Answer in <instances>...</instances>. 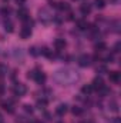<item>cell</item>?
<instances>
[{
    "label": "cell",
    "instance_id": "obj_1",
    "mask_svg": "<svg viewBox=\"0 0 121 123\" xmlns=\"http://www.w3.org/2000/svg\"><path fill=\"white\" fill-rule=\"evenodd\" d=\"M80 79V74L77 70L66 67V69H60L54 73V80L57 83H60L61 86H71L74 85L77 80Z\"/></svg>",
    "mask_w": 121,
    "mask_h": 123
},
{
    "label": "cell",
    "instance_id": "obj_2",
    "mask_svg": "<svg viewBox=\"0 0 121 123\" xmlns=\"http://www.w3.org/2000/svg\"><path fill=\"white\" fill-rule=\"evenodd\" d=\"M27 77H29V79H33L37 85H43V83L46 82V74H44L41 70H38V69H36V70H33V72H29Z\"/></svg>",
    "mask_w": 121,
    "mask_h": 123
},
{
    "label": "cell",
    "instance_id": "obj_3",
    "mask_svg": "<svg viewBox=\"0 0 121 123\" xmlns=\"http://www.w3.org/2000/svg\"><path fill=\"white\" fill-rule=\"evenodd\" d=\"M38 20L43 25H50L53 22V14L49 9H40L38 10Z\"/></svg>",
    "mask_w": 121,
    "mask_h": 123
},
{
    "label": "cell",
    "instance_id": "obj_4",
    "mask_svg": "<svg viewBox=\"0 0 121 123\" xmlns=\"http://www.w3.org/2000/svg\"><path fill=\"white\" fill-rule=\"evenodd\" d=\"M31 26H33L31 19L27 20V22H24V25H23V27H22V30H20V37H22V39H29L31 36Z\"/></svg>",
    "mask_w": 121,
    "mask_h": 123
},
{
    "label": "cell",
    "instance_id": "obj_5",
    "mask_svg": "<svg viewBox=\"0 0 121 123\" xmlns=\"http://www.w3.org/2000/svg\"><path fill=\"white\" fill-rule=\"evenodd\" d=\"M27 92V87L23 85V83H16L14 85V87H13V93H14V96H24Z\"/></svg>",
    "mask_w": 121,
    "mask_h": 123
},
{
    "label": "cell",
    "instance_id": "obj_6",
    "mask_svg": "<svg viewBox=\"0 0 121 123\" xmlns=\"http://www.w3.org/2000/svg\"><path fill=\"white\" fill-rule=\"evenodd\" d=\"M17 17L24 23V22H27V20H30V16H29V10L26 9V7H20L19 10H17Z\"/></svg>",
    "mask_w": 121,
    "mask_h": 123
},
{
    "label": "cell",
    "instance_id": "obj_7",
    "mask_svg": "<svg viewBox=\"0 0 121 123\" xmlns=\"http://www.w3.org/2000/svg\"><path fill=\"white\" fill-rule=\"evenodd\" d=\"M78 64L81 66V67H87V66H90L91 64V57L88 55H81L80 57H78Z\"/></svg>",
    "mask_w": 121,
    "mask_h": 123
},
{
    "label": "cell",
    "instance_id": "obj_8",
    "mask_svg": "<svg viewBox=\"0 0 121 123\" xmlns=\"http://www.w3.org/2000/svg\"><path fill=\"white\" fill-rule=\"evenodd\" d=\"M91 86H93L94 90H98V89H101V87L105 86V85H104V80H103L101 77H95V79L93 80V85H91Z\"/></svg>",
    "mask_w": 121,
    "mask_h": 123
},
{
    "label": "cell",
    "instance_id": "obj_9",
    "mask_svg": "<svg viewBox=\"0 0 121 123\" xmlns=\"http://www.w3.org/2000/svg\"><path fill=\"white\" fill-rule=\"evenodd\" d=\"M108 74H110V80H111L113 83H120L121 73H118V72H110Z\"/></svg>",
    "mask_w": 121,
    "mask_h": 123
},
{
    "label": "cell",
    "instance_id": "obj_10",
    "mask_svg": "<svg viewBox=\"0 0 121 123\" xmlns=\"http://www.w3.org/2000/svg\"><path fill=\"white\" fill-rule=\"evenodd\" d=\"M1 107H3L7 113H13V112H14V109H13V102H11V100L3 102V103H1Z\"/></svg>",
    "mask_w": 121,
    "mask_h": 123
},
{
    "label": "cell",
    "instance_id": "obj_11",
    "mask_svg": "<svg viewBox=\"0 0 121 123\" xmlns=\"http://www.w3.org/2000/svg\"><path fill=\"white\" fill-rule=\"evenodd\" d=\"M66 46H67V43H66L64 39H56V40H54V47H56L57 50H63Z\"/></svg>",
    "mask_w": 121,
    "mask_h": 123
},
{
    "label": "cell",
    "instance_id": "obj_12",
    "mask_svg": "<svg viewBox=\"0 0 121 123\" xmlns=\"http://www.w3.org/2000/svg\"><path fill=\"white\" fill-rule=\"evenodd\" d=\"M67 107H68V106H67L66 103L59 105V106H57V109H56V113H57L59 116H64V115L67 113Z\"/></svg>",
    "mask_w": 121,
    "mask_h": 123
},
{
    "label": "cell",
    "instance_id": "obj_13",
    "mask_svg": "<svg viewBox=\"0 0 121 123\" xmlns=\"http://www.w3.org/2000/svg\"><path fill=\"white\" fill-rule=\"evenodd\" d=\"M80 12H81L84 16L90 14V13H91V6L88 4V3H84V4H81V7H80Z\"/></svg>",
    "mask_w": 121,
    "mask_h": 123
},
{
    "label": "cell",
    "instance_id": "obj_14",
    "mask_svg": "<svg viewBox=\"0 0 121 123\" xmlns=\"http://www.w3.org/2000/svg\"><path fill=\"white\" fill-rule=\"evenodd\" d=\"M56 9H59L61 12H68L70 10V4L66 3V1H60V3H57V7Z\"/></svg>",
    "mask_w": 121,
    "mask_h": 123
},
{
    "label": "cell",
    "instance_id": "obj_15",
    "mask_svg": "<svg viewBox=\"0 0 121 123\" xmlns=\"http://www.w3.org/2000/svg\"><path fill=\"white\" fill-rule=\"evenodd\" d=\"M94 49H95L97 52H101V50H105V49H107V44H105V42H97V43L94 44Z\"/></svg>",
    "mask_w": 121,
    "mask_h": 123
},
{
    "label": "cell",
    "instance_id": "obj_16",
    "mask_svg": "<svg viewBox=\"0 0 121 123\" xmlns=\"http://www.w3.org/2000/svg\"><path fill=\"white\" fill-rule=\"evenodd\" d=\"M97 92H98V94H100L101 97H104V96H108V94H110V92H111V90H110V89H108L107 86H103V87H101V89H98Z\"/></svg>",
    "mask_w": 121,
    "mask_h": 123
},
{
    "label": "cell",
    "instance_id": "obj_17",
    "mask_svg": "<svg viewBox=\"0 0 121 123\" xmlns=\"http://www.w3.org/2000/svg\"><path fill=\"white\" fill-rule=\"evenodd\" d=\"M4 30L7 31V33H11V31L14 30V26H13V23L10 20H6L4 22Z\"/></svg>",
    "mask_w": 121,
    "mask_h": 123
},
{
    "label": "cell",
    "instance_id": "obj_18",
    "mask_svg": "<svg viewBox=\"0 0 121 123\" xmlns=\"http://www.w3.org/2000/svg\"><path fill=\"white\" fill-rule=\"evenodd\" d=\"M77 27H78L80 30H87L88 23H87L86 20H77Z\"/></svg>",
    "mask_w": 121,
    "mask_h": 123
},
{
    "label": "cell",
    "instance_id": "obj_19",
    "mask_svg": "<svg viewBox=\"0 0 121 123\" xmlns=\"http://www.w3.org/2000/svg\"><path fill=\"white\" fill-rule=\"evenodd\" d=\"M108 109H110L111 112H118V103H117L116 100H111V102L108 103Z\"/></svg>",
    "mask_w": 121,
    "mask_h": 123
},
{
    "label": "cell",
    "instance_id": "obj_20",
    "mask_svg": "<svg viewBox=\"0 0 121 123\" xmlns=\"http://www.w3.org/2000/svg\"><path fill=\"white\" fill-rule=\"evenodd\" d=\"M7 72H9L7 66H6V64H3V63H0V77L7 76Z\"/></svg>",
    "mask_w": 121,
    "mask_h": 123
},
{
    "label": "cell",
    "instance_id": "obj_21",
    "mask_svg": "<svg viewBox=\"0 0 121 123\" xmlns=\"http://www.w3.org/2000/svg\"><path fill=\"white\" fill-rule=\"evenodd\" d=\"M93 90H94V89H93V86H91V85H86V86H83V87H81V92L84 93V94H91Z\"/></svg>",
    "mask_w": 121,
    "mask_h": 123
},
{
    "label": "cell",
    "instance_id": "obj_22",
    "mask_svg": "<svg viewBox=\"0 0 121 123\" xmlns=\"http://www.w3.org/2000/svg\"><path fill=\"white\" fill-rule=\"evenodd\" d=\"M71 112H73V115H76V116H80V115L83 113V109H81L80 106H74V107L71 109Z\"/></svg>",
    "mask_w": 121,
    "mask_h": 123
},
{
    "label": "cell",
    "instance_id": "obj_23",
    "mask_svg": "<svg viewBox=\"0 0 121 123\" xmlns=\"http://www.w3.org/2000/svg\"><path fill=\"white\" fill-rule=\"evenodd\" d=\"M101 60L104 62V63H113V62H114V56H113V55H107V56L101 57Z\"/></svg>",
    "mask_w": 121,
    "mask_h": 123
},
{
    "label": "cell",
    "instance_id": "obj_24",
    "mask_svg": "<svg viewBox=\"0 0 121 123\" xmlns=\"http://www.w3.org/2000/svg\"><path fill=\"white\" fill-rule=\"evenodd\" d=\"M94 4L97 9H103L105 6V0H94Z\"/></svg>",
    "mask_w": 121,
    "mask_h": 123
},
{
    "label": "cell",
    "instance_id": "obj_25",
    "mask_svg": "<svg viewBox=\"0 0 121 123\" xmlns=\"http://www.w3.org/2000/svg\"><path fill=\"white\" fill-rule=\"evenodd\" d=\"M46 105H47V99H38V100H37V106H38V109L44 107Z\"/></svg>",
    "mask_w": 121,
    "mask_h": 123
},
{
    "label": "cell",
    "instance_id": "obj_26",
    "mask_svg": "<svg viewBox=\"0 0 121 123\" xmlns=\"http://www.w3.org/2000/svg\"><path fill=\"white\" fill-rule=\"evenodd\" d=\"M10 13H11V9H10V7H3V9H1V14H3V16H7V14H10Z\"/></svg>",
    "mask_w": 121,
    "mask_h": 123
},
{
    "label": "cell",
    "instance_id": "obj_27",
    "mask_svg": "<svg viewBox=\"0 0 121 123\" xmlns=\"http://www.w3.org/2000/svg\"><path fill=\"white\" fill-rule=\"evenodd\" d=\"M23 107H24V112H27V113H33V112H34V109H33V107H31L30 105H24V106H23Z\"/></svg>",
    "mask_w": 121,
    "mask_h": 123
},
{
    "label": "cell",
    "instance_id": "obj_28",
    "mask_svg": "<svg viewBox=\"0 0 121 123\" xmlns=\"http://www.w3.org/2000/svg\"><path fill=\"white\" fill-rule=\"evenodd\" d=\"M120 49H121V43H120V42H117V43L114 44V53H118V52H120Z\"/></svg>",
    "mask_w": 121,
    "mask_h": 123
},
{
    "label": "cell",
    "instance_id": "obj_29",
    "mask_svg": "<svg viewBox=\"0 0 121 123\" xmlns=\"http://www.w3.org/2000/svg\"><path fill=\"white\" fill-rule=\"evenodd\" d=\"M97 72L98 73H107V67L105 66H100V67H97Z\"/></svg>",
    "mask_w": 121,
    "mask_h": 123
},
{
    "label": "cell",
    "instance_id": "obj_30",
    "mask_svg": "<svg viewBox=\"0 0 121 123\" xmlns=\"http://www.w3.org/2000/svg\"><path fill=\"white\" fill-rule=\"evenodd\" d=\"M30 53L33 55V56H37V55H38V52H37V49H36V47H31V49H30Z\"/></svg>",
    "mask_w": 121,
    "mask_h": 123
},
{
    "label": "cell",
    "instance_id": "obj_31",
    "mask_svg": "<svg viewBox=\"0 0 121 123\" xmlns=\"http://www.w3.org/2000/svg\"><path fill=\"white\" fill-rule=\"evenodd\" d=\"M4 89H6V87H4V85H3V83L0 82V96H1L3 93H4Z\"/></svg>",
    "mask_w": 121,
    "mask_h": 123
},
{
    "label": "cell",
    "instance_id": "obj_32",
    "mask_svg": "<svg viewBox=\"0 0 121 123\" xmlns=\"http://www.w3.org/2000/svg\"><path fill=\"white\" fill-rule=\"evenodd\" d=\"M16 1H17V3H19V4H23V3H24V1H26V0H16Z\"/></svg>",
    "mask_w": 121,
    "mask_h": 123
},
{
    "label": "cell",
    "instance_id": "obj_33",
    "mask_svg": "<svg viewBox=\"0 0 121 123\" xmlns=\"http://www.w3.org/2000/svg\"><path fill=\"white\" fill-rule=\"evenodd\" d=\"M0 123H3V116L0 115Z\"/></svg>",
    "mask_w": 121,
    "mask_h": 123
},
{
    "label": "cell",
    "instance_id": "obj_34",
    "mask_svg": "<svg viewBox=\"0 0 121 123\" xmlns=\"http://www.w3.org/2000/svg\"><path fill=\"white\" fill-rule=\"evenodd\" d=\"M73 1H81V0H73Z\"/></svg>",
    "mask_w": 121,
    "mask_h": 123
},
{
    "label": "cell",
    "instance_id": "obj_35",
    "mask_svg": "<svg viewBox=\"0 0 121 123\" xmlns=\"http://www.w3.org/2000/svg\"><path fill=\"white\" fill-rule=\"evenodd\" d=\"M57 123H63V122H57Z\"/></svg>",
    "mask_w": 121,
    "mask_h": 123
},
{
    "label": "cell",
    "instance_id": "obj_36",
    "mask_svg": "<svg viewBox=\"0 0 121 123\" xmlns=\"http://www.w3.org/2000/svg\"><path fill=\"white\" fill-rule=\"evenodd\" d=\"M4 1H7V0H4Z\"/></svg>",
    "mask_w": 121,
    "mask_h": 123
}]
</instances>
